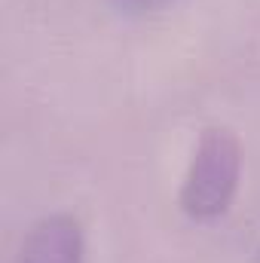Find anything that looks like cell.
I'll list each match as a JSON object with an SVG mask.
<instances>
[{
    "mask_svg": "<svg viewBox=\"0 0 260 263\" xmlns=\"http://www.w3.org/2000/svg\"><path fill=\"white\" fill-rule=\"evenodd\" d=\"M242 178V144L227 126H208L199 135L178 193V205L193 220L220 217L239 190Z\"/></svg>",
    "mask_w": 260,
    "mask_h": 263,
    "instance_id": "obj_1",
    "label": "cell"
},
{
    "mask_svg": "<svg viewBox=\"0 0 260 263\" xmlns=\"http://www.w3.org/2000/svg\"><path fill=\"white\" fill-rule=\"evenodd\" d=\"M12 263H86V239L80 220L67 211L40 217L25 233Z\"/></svg>",
    "mask_w": 260,
    "mask_h": 263,
    "instance_id": "obj_2",
    "label": "cell"
},
{
    "mask_svg": "<svg viewBox=\"0 0 260 263\" xmlns=\"http://www.w3.org/2000/svg\"><path fill=\"white\" fill-rule=\"evenodd\" d=\"M117 3L126 6V9H150V6H159L165 0H117Z\"/></svg>",
    "mask_w": 260,
    "mask_h": 263,
    "instance_id": "obj_3",
    "label": "cell"
}]
</instances>
